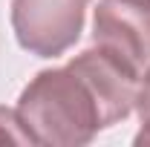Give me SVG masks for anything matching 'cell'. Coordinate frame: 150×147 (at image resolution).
I'll return each mask as SVG.
<instances>
[{"instance_id": "1", "label": "cell", "mask_w": 150, "mask_h": 147, "mask_svg": "<svg viewBox=\"0 0 150 147\" xmlns=\"http://www.w3.org/2000/svg\"><path fill=\"white\" fill-rule=\"evenodd\" d=\"M136 87L139 78L93 43L69 64L40 69L20 92L18 115L35 144L81 147L130 115Z\"/></svg>"}, {"instance_id": "2", "label": "cell", "mask_w": 150, "mask_h": 147, "mask_svg": "<svg viewBox=\"0 0 150 147\" xmlns=\"http://www.w3.org/2000/svg\"><path fill=\"white\" fill-rule=\"evenodd\" d=\"M90 0H12V29L20 49L35 58H58L84 32Z\"/></svg>"}, {"instance_id": "3", "label": "cell", "mask_w": 150, "mask_h": 147, "mask_svg": "<svg viewBox=\"0 0 150 147\" xmlns=\"http://www.w3.org/2000/svg\"><path fill=\"white\" fill-rule=\"evenodd\" d=\"M93 43L142 78L150 69V0H98Z\"/></svg>"}, {"instance_id": "4", "label": "cell", "mask_w": 150, "mask_h": 147, "mask_svg": "<svg viewBox=\"0 0 150 147\" xmlns=\"http://www.w3.org/2000/svg\"><path fill=\"white\" fill-rule=\"evenodd\" d=\"M0 144H35L29 130L23 127L18 115V107H3L0 104Z\"/></svg>"}, {"instance_id": "5", "label": "cell", "mask_w": 150, "mask_h": 147, "mask_svg": "<svg viewBox=\"0 0 150 147\" xmlns=\"http://www.w3.org/2000/svg\"><path fill=\"white\" fill-rule=\"evenodd\" d=\"M133 110L139 112V121H142V130L136 133V144H150V69L142 78H139V87H136V104Z\"/></svg>"}]
</instances>
